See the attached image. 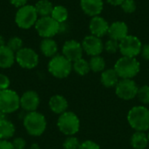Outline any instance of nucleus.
Listing matches in <instances>:
<instances>
[{"instance_id":"nucleus-38","label":"nucleus","mask_w":149,"mask_h":149,"mask_svg":"<svg viewBox=\"0 0 149 149\" xmlns=\"http://www.w3.org/2000/svg\"><path fill=\"white\" fill-rule=\"evenodd\" d=\"M141 53L146 60L149 61V45H145L144 46H142Z\"/></svg>"},{"instance_id":"nucleus-9","label":"nucleus","mask_w":149,"mask_h":149,"mask_svg":"<svg viewBox=\"0 0 149 149\" xmlns=\"http://www.w3.org/2000/svg\"><path fill=\"white\" fill-rule=\"evenodd\" d=\"M16 62L24 69H33L39 62L38 54L30 47H23L15 53Z\"/></svg>"},{"instance_id":"nucleus-20","label":"nucleus","mask_w":149,"mask_h":149,"mask_svg":"<svg viewBox=\"0 0 149 149\" xmlns=\"http://www.w3.org/2000/svg\"><path fill=\"white\" fill-rule=\"evenodd\" d=\"M100 81L104 86L107 88H111V87L116 86V85L120 81V77L117 74L114 68L107 69L102 72L101 76H100Z\"/></svg>"},{"instance_id":"nucleus-43","label":"nucleus","mask_w":149,"mask_h":149,"mask_svg":"<svg viewBox=\"0 0 149 149\" xmlns=\"http://www.w3.org/2000/svg\"><path fill=\"white\" fill-rule=\"evenodd\" d=\"M148 141H149V132H148Z\"/></svg>"},{"instance_id":"nucleus-21","label":"nucleus","mask_w":149,"mask_h":149,"mask_svg":"<svg viewBox=\"0 0 149 149\" xmlns=\"http://www.w3.org/2000/svg\"><path fill=\"white\" fill-rule=\"evenodd\" d=\"M40 51L47 58H52L57 55L58 45L52 38H44L40 43Z\"/></svg>"},{"instance_id":"nucleus-6","label":"nucleus","mask_w":149,"mask_h":149,"mask_svg":"<svg viewBox=\"0 0 149 149\" xmlns=\"http://www.w3.org/2000/svg\"><path fill=\"white\" fill-rule=\"evenodd\" d=\"M57 125L62 134L68 136H72L79 131L80 121L79 117L74 113L66 111L59 115Z\"/></svg>"},{"instance_id":"nucleus-30","label":"nucleus","mask_w":149,"mask_h":149,"mask_svg":"<svg viewBox=\"0 0 149 149\" xmlns=\"http://www.w3.org/2000/svg\"><path fill=\"white\" fill-rule=\"evenodd\" d=\"M137 97L142 104H149V86H142L139 87Z\"/></svg>"},{"instance_id":"nucleus-12","label":"nucleus","mask_w":149,"mask_h":149,"mask_svg":"<svg viewBox=\"0 0 149 149\" xmlns=\"http://www.w3.org/2000/svg\"><path fill=\"white\" fill-rule=\"evenodd\" d=\"M83 52L82 45L73 39L66 41L62 47V55L69 59L72 63L82 58Z\"/></svg>"},{"instance_id":"nucleus-28","label":"nucleus","mask_w":149,"mask_h":149,"mask_svg":"<svg viewBox=\"0 0 149 149\" xmlns=\"http://www.w3.org/2000/svg\"><path fill=\"white\" fill-rule=\"evenodd\" d=\"M6 45L16 53L17 52L23 48V40L18 37H12L7 41Z\"/></svg>"},{"instance_id":"nucleus-4","label":"nucleus","mask_w":149,"mask_h":149,"mask_svg":"<svg viewBox=\"0 0 149 149\" xmlns=\"http://www.w3.org/2000/svg\"><path fill=\"white\" fill-rule=\"evenodd\" d=\"M38 19V15L36 11L34 5L25 4L20 8L16 12L15 15V23L20 28L24 30H28L37 23Z\"/></svg>"},{"instance_id":"nucleus-37","label":"nucleus","mask_w":149,"mask_h":149,"mask_svg":"<svg viewBox=\"0 0 149 149\" xmlns=\"http://www.w3.org/2000/svg\"><path fill=\"white\" fill-rule=\"evenodd\" d=\"M10 3L12 5H14L15 7H17V8H20L25 4H27V2L28 0H10Z\"/></svg>"},{"instance_id":"nucleus-32","label":"nucleus","mask_w":149,"mask_h":149,"mask_svg":"<svg viewBox=\"0 0 149 149\" xmlns=\"http://www.w3.org/2000/svg\"><path fill=\"white\" fill-rule=\"evenodd\" d=\"M120 6L126 13H133L136 10V3L134 0H124Z\"/></svg>"},{"instance_id":"nucleus-15","label":"nucleus","mask_w":149,"mask_h":149,"mask_svg":"<svg viewBox=\"0 0 149 149\" xmlns=\"http://www.w3.org/2000/svg\"><path fill=\"white\" fill-rule=\"evenodd\" d=\"M89 29L92 35L96 36L98 38H101L108 32L109 24L105 20V18L100 16H96L93 17V18L91 19L89 24Z\"/></svg>"},{"instance_id":"nucleus-24","label":"nucleus","mask_w":149,"mask_h":149,"mask_svg":"<svg viewBox=\"0 0 149 149\" xmlns=\"http://www.w3.org/2000/svg\"><path fill=\"white\" fill-rule=\"evenodd\" d=\"M15 134L14 125L8 120L4 119L0 121V140H8Z\"/></svg>"},{"instance_id":"nucleus-25","label":"nucleus","mask_w":149,"mask_h":149,"mask_svg":"<svg viewBox=\"0 0 149 149\" xmlns=\"http://www.w3.org/2000/svg\"><path fill=\"white\" fill-rule=\"evenodd\" d=\"M51 17L61 24L65 23L68 18V10L62 5H56L53 7Z\"/></svg>"},{"instance_id":"nucleus-16","label":"nucleus","mask_w":149,"mask_h":149,"mask_svg":"<svg viewBox=\"0 0 149 149\" xmlns=\"http://www.w3.org/2000/svg\"><path fill=\"white\" fill-rule=\"evenodd\" d=\"M107 33L110 38L120 42L128 35V27L126 24V23L117 21L109 25Z\"/></svg>"},{"instance_id":"nucleus-26","label":"nucleus","mask_w":149,"mask_h":149,"mask_svg":"<svg viewBox=\"0 0 149 149\" xmlns=\"http://www.w3.org/2000/svg\"><path fill=\"white\" fill-rule=\"evenodd\" d=\"M72 69L74 70V72L77 74H79L80 76L86 75L91 71L89 62H87L83 58L76 60L75 62H73V64H72Z\"/></svg>"},{"instance_id":"nucleus-17","label":"nucleus","mask_w":149,"mask_h":149,"mask_svg":"<svg viewBox=\"0 0 149 149\" xmlns=\"http://www.w3.org/2000/svg\"><path fill=\"white\" fill-rule=\"evenodd\" d=\"M82 10L90 17L99 16L103 10V0H80Z\"/></svg>"},{"instance_id":"nucleus-3","label":"nucleus","mask_w":149,"mask_h":149,"mask_svg":"<svg viewBox=\"0 0 149 149\" xmlns=\"http://www.w3.org/2000/svg\"><path fill=\"white\" fill-rule=\"evenodd\" d=\"M140 69V62L135 58L122 56L114 65V70L119 75L120 79H133V78H134L139 73Z\"/></svg>"},{"instance_id":"nucleus-2","label":"nucleus","mask_w":149,"mask_h":149,"mask_svg":"<svg viewBox=\"0 0 149 149\" xmlns=\"http://www.w3.org/2000/svg\"><path fill=\"white\" fill-rule=\"evenodd\" d=\"M24 127L26 132L31 136H40L46 129L47 122L45 117L37 112L27 113L24 117Z\"/></svg>"},{"instance_id":"nucleus-27","label":"nucleus","mask_w":149,"mask_h":149,"mask_svg":"<svg viewBox=\"0 0 149 149\" xmlns=\"http://www.w3.org/2000/svg\"><path fill=\"white\" fill-rule=\"evenodd\" d=\"M89 65H90L91 71H93V72H100L105 70L106 61L100 55L94 56V57L91 58V59L89 61Z\"/></svg>"},{"instance_id":"nucleus-8","label":"nucleus","mask_w":149,"mask_h":149,"mask_svg":"<svg viewBox=\"0 0 149 149\" xmlns=\"http://www.w3.org/2000/svg\"><path fill=\"white\" fill-rule=\"evenodd\" d=\"M20 107V97L13 90L5 89L0 92V110L6 113L16 112Z\"/></svg>"},{"instance_id":"nucleus-39","label":"nucleus","mask_w":149,"mask_h":149,"mask_svg":"<svg viewBox=\"0 0 149 149\" xmlns=\"http://www.w3.org/2000/svg\"><path fill=\"white\" fill-rule=\"evenodd\" d=\"M110 4L114 5V6H119L121 5V3H123L124 0H107Z\"/></svg>"},{"instance_id":"nucleus-14","label":"nucleus","mask_w":149,"mask_h":149,"mask_svg":"<svg viewBox=\"0 0 149 149\" xmlns=\"http://www.w3.org/2000/svg\"><path fill=\"white\" fill-rule=\"evenodd\" d=\"M40 103V98L35 91H26L20 97V107L23 110L30 113L38 109Z\"/></svg>"},{"instance_id":"nucleus-29","label":"nucleus","mask_w":149,"mask_h":149,"mask_svg":"<svg viewBox=\"0 0 149 149\" xmlns=\"http://www.w3.org/2000/svg\"><path fill=\"white\" fill-rule=\"evenodd\" d=\"M80 147V142L78 138L72 136H68L63 142L64 149H79Z\"/></svg>"},{"instance_id":"nucleus-7","label":"nucleus","mask_w":149,"mask_h":149,"mask_svg":"<svg viewBox=\"0 0 149 149\" xmlns=\"http://www.w3.org/2000/svg\"><path fill=\"white\" fill-rule=\"evenodd\" d=\"M34 27L38 34L43 38H52L59 32L61 24L49 16L38 17Z\"/></svg>"},{"instance_id":"nucleus-19","label":"nucleus","mask_w":149,"mask_h":149,"mask_svg":"<svg viewBox=\"0 0 149 149\" xmlns=\"http://www.w3.org/2000/svg\"><path fill=\"white\" fill-rule=\"evenodd\" d=\"M15 62V52L11 51L7 45L0 47V68H10L14 65Z\"/></svg>"},{"instance_id":"nucleus-42","label":"nucleus","mask_w":149,"mask_h":149,"mask_svg":"<svg viewBox=\"0 0 149 149\" xmlns=\"http://www.w3.org/2000/svg\"><path fill=\"white\" fill-rule=\"evenodd\" d=\"M31 149H39V147H38V145H37V144H32Z\"/></svg>"},{"instance_id":"nucleus-44","label":"nucleus","mask_w":149,"mask_h":149,"mask_svg":"<svg viewBox=\"0 0 149 149\" xmlns=\"http://www.w3.org/2000/svg\"><path fill=\"white\" fill-rule=\"evenodd\" d=\"M1 91H2V90H0V92H1Z\"/></svg>"},{"instance_id":"nucleus-34","label":"nucleus","mask_w":149,"mask_h":149,"mask_svg":"<svg viewBox=\"0 0 149 149\" xmlns=\"http://www.w3.org/2000/svg\"><path fill=\"white\" fill-rule=\"evenodd\" d=\"M14 149H25L26 148V141L22 137H17L11 142Z\"/></svg>"},{"instance_id":"nucleus-35","label":"nucleus","mask_w":149,"mask_h":149,"mask_svg":"<svg viewBox=\"0 0 149 149\" xmlns=\"http://www.w3.org/2000/svg\"><path fill=\"white\" fill-rule=\"evenodd\" d=\"M10 81L8 76H6L3 73H0V90H5L9 89Z\"/></svg>"},{"instance_id":"nucleus-5","label":"nucleus","mask_w":149,"mask_h":149,"mask_svg":"<svg viewBox=\"0 0 149 149\" xmlns=\"http://www.w3.org/2000/svg\"><path fill=\"white\" fill-rule=\"evenodd\" d=\"M72 70V63L63 55H55L48 63L49 72L57 79L68 77Z\"/></svg>"},{"instance_id":"nucleus-36","label":"nucleus","mask_w":149,"mask_h":149,"mask_svg":"<svg viewBox=\"0 0 149 149\" xmlns=\"http://www.w3.org/2000/svg\"><path fill=\"white\" fill-rule=\"evenodd\" d=\"M0 149H14V147L10 141L7 140H0Z\"/></svg>"},{"instance_id":"nucleus-31","label":"nucleus","mask_w":149,"mask_h":149,"mask_svg":"<svg viewBox=\"0 0 149 149\" xmlns=\"http://www.w3.org/2000/svg\"><path fill=\"white\" fill-rule=\"evenodd\" d=\"M104 49L108 53H115L120 50V42L110 38L104 45Z\"/></svg>"},{"instance_id":"nucleus-41","label":"nucleus","mask_w":149,"mask_h":149,"mask_svg":"<svg viewBox=\"0 0 149 149\" xmlns=\"http://www.w3.org/2000/svg\"><path fill=\"white\" fill-rule=\"evenodd\" d=\"M4 119H5V113H3V112L0 110V121L3 120H4Z\"/></svg>"},{"instance_id":"nucleus-13","label":"nucleus","mask_w":149,"mask_h":149,"mask_svg":"<svg viewBox=\"0 0 149 149\" xmlns=\"http://www.w3.org/2000/svg\"><path fill=\"white\" fill-rule=\"evenodd\" d=\"M81 45L83 47V51L92 57L100 55V53L104 50V45L100 38L93 35L86 36L83 39Z\"/></svg>"},{"instance_id":"nucleus-18","label":"nucleus","mask_w":149,"mask_h":149,"mask_svg":"<svg viewBox=\"0 0 149 149\" xmlns=\"http://www.w3.org/2000/svg\"><path fill=\"white\" fill-rule=\"evenodd\" d=\"M50 109L56 114H62L66 112L68 108V102L62 95H53L49 100Z\"/></svg>"},{"instance_id":"nucleus-23","label":"nucleus","mask_w":149,"mask_h":149,"mask_svg":"<svg viewBox=\"0 0 149 149\" xmlns=\"http://www.w3.org/2000/svg\"><path fill=\"white\" fill-rule=\"evenodd\" d=\"M36 11L39 17H49L52 15L53 10V4L49 0H39L34 5Z\"/></svg>"},{"instance_id":"nucleus-10","label":"nucleus","mask_w":149,"mask_h":149,"mask_svg":"<svg viewBox=\"0 0 149 149\" xmlns=\"http://www.w3.org/2000/svg\"><path fill=\"white\" fill-rule=\"evenodd\" d=\"M142 45L141 40L132 35H127L125 38L120 41V52L124 57L135 58L141 54Z\"/></svg>"},{"instance_id":"nucleus-1","label":"nucleus","mask_w":149,"mask_h":149,"mask_svg":"<svg viewBox=\"0 0 149 149\" xmlns=\"http://www.w3.org/2000/svg\"><path fill=\"white\" fill-rule=\"evenodd\" d=\"M127 121L135 131H148L149 130V109L144 106L132 107L127 114Z\"/></svg>"},{"instance_id":"nucleus-11","label":"nucleus","mask_w":149,"mask_h":149,"mask_svg":"<svg viewBox=\"0 0 149 149\" xmlns=\"http://www.w3.org/2000/svg\"><path fill=\"white\" fill-rule=\"evenodd\" d=\"M139 87L131 79H121L115 86L116 95L124 100H130L137 96Z\"/></svg>"},{"instance_id":"nucleus-22","label":"nucleus","mask_w":149,"mask_h":149,"mask_svg":"<svg viewBox=\"0 0 149 149\" xmlns=\"http://www.w3.org/2000/svg\"><path fill=\"white\" fill-rule=\"evenodd\" d=\"M148 143V134L145 132L136 131L131 137V145L134 149H145Z\"/></svg>"},{"instance_id":"nucleus-33","label":"nucleus","mask_w":149,"mask_h":149,"mask_svg":"<svg viewBox=\"0 0 149 149\" xmlns=\"http://www.w3.org/2000/svg\"><path fill=\"white\" fill-rule=\"evenodd\" d=\"M79 149H100L99 144L93 141H85L80 143V147Z\"/></svg>"},{"instance_id":"nucleus-40","label":"nucleus","mask_w":149,"mask_h":149,"mask_svg":"<svg viewBox=\"0 0 149 149\" xmlns=\"http://www.w3.org/2000/svg\"><path fill=\"white\" fill-rule=\"evenodd\" d=\"M3 45H5V40L3 38V37L2 35H0V47H2Z\"/></svg>"}]
</instances>
